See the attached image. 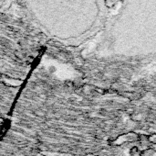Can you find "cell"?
I'll list each match as a JSON object with an SVG mask.
<instances>
[{"mask_svg":"<svg viewBox=\"0 0 156 156\" xmlns=\"http://www.w3.org/2000/svg\"><path fill=\"white\" fill-rule=\"evenodd\" d=\"M103 1L105 2V5L107 6V7H108V8H110L118 0H103Z\"/></svg>","mask_w":156,"mask_h":156,"instance_id":"4","label":"cell"},{"mask_svg":"<svg viewBox=\"0 0 156 156\" xmlns=\"http://www.w3.org/2000/svg\"><path fill=\"white\" fill-rule=\"evenodd\" d=\"M56 29L73 42L95 37L102 30L109 8L103 0H50Z\"/></svg>","mask_w":156,"mask_h":156,"instance_id":"2","label":"cell"},{"mask_svg":"<svg viewBox=\"0 0 156 156\" xmlns=\"http://www.w3.org/2000/svg\"><path fill=\"white\" fill-rule=\"evenodd\" d=\"M131 155L132 156H139L141 155V151H140V150H139L137 147H133V148H132V150H131Z\"/></svg>","mask_w":156,"mask_h":156,"instance_id":"3","label":"cell"},{"mask_svg":"<svg viewBox=\"0 0 156 156\" xmlns=\"http://www.w3.org/2000/svg\"><path fill=\"white\" fill-rule=\"evenodd\" d=\"M95 37L98 48L108 50L123 43L156 42V0H118Z\"/></svg>","mask_w":156,"mask_h":156,"instance_id":"1","label":"cell"}]
</instances>
